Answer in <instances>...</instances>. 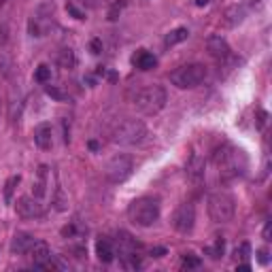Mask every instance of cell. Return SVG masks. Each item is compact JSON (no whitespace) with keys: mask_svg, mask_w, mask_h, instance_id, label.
Instances as JSON below:
<instances>
[{"mask_svg":"<svg viewBox=\"0 0 272 272\" xmlns=\"http://www.w3.org/2000/svg\"><path fill=\"white\" fill-rule=\"evenodd\" d=\"M215 166L219 168V175L223 179H234V177H240L244 168H247V158L240 149H234L230 145H225L219 151H215L213 156Z\"/></svg>","mask_w":272,"mask_h":272,"instance_id":"cell-1","label":"cell"},{"mask_svg":"<svg viewBox=\"0 0 272 272\" xmlns=\"http://www.w3.org/2000/svg\"><path fill=\"white\" fill-rule=\"evenodd\" d=\"M145 136H147V125L141 119H123L113 128L111 141L119 147H134L145 141Z\"/></svg>","mask_w":272,"mask_h":272,"instance_id":"cell-2","label":"cell"},{"mask_svg":"<svg viewBox=\"0 0 272 272\" xmlns=\"http://www.w3.org/2000/svg\"><path fill=\"white\" fill-rule=\"evenodd\" d=\"M128 219L139 228H149L160 219V202L156 198H136L128 206Z\"/></svg>","mask_w":272,"mask_h":272,"instance_id":"cell-3","label":"cell"},{"mask_svg":"<svg viewBox=\"0 0 272 272\" xmlns=\"http://www.w3.org/2000/svg\"><path fill=\"white\" fill-rule=\"evenodd\" d=\"M166 102H168V96L162 85H149L134 96V106L143 115H158L166 106Z\"/></svg>","mask_w":272,"mask_h":272,"instance_id":"cell-4","label":"cell"},{"mask_svg":"<svg viewBox=\"0 0 272 272\" xmlns=\"http://www.w3.org/2000/svg\"><path fill=\"white\" fill-rule=\"evenodd\" d=\"M204 79H206V66L204 64H185V66H179L177 70L170 72L172 85H177L179 89L198 87Z\"/></svg>","mask_w":272,"mask_h":272,"instance_id":"cell-5","label":"cell"},{"mask_svg":"<svg viewBox=\"0 0 272 272\" xmlns=\"http://www.w3.org/2000/svg\"><path fill=\"white\" fill-rule=\"evenodd\" d=\"M234 198L228 192H215L208 196V215L215 223H228L234 217Z\"/></svg>","mask_w":272,"mask_h":272,"instance_id":"cell-6","label":"cell"},{"mask_svg":"<svg viewBox=\"0 0 272 272\" xmlns=\"http://www.w3.org/2000/svg\"><path fill=\"white\" fill-rule=\"evenodd\" d=\"M132 170H134V162L130 156L125 153H117L111 160L106 162L104 166V177L111 181V183H125L130 177H132Z\"/></svg>","mask_w":272,"mask_h":272,"instance_id":"cell-7","label":"cell"},{"mask_svg":"<svg viewBox=\"0 0 272 272\" xmlns=\"http://www.w3.org/2000/svg\"><path fill=\"white\" fill-rule=\"evenodd\" d=\"M172 225H175V230L181 232V234H189L194 230L196 225V208L192 202H183L181 204L175 215H172Z\"/></svg>","mask_w":272,"mask_h":272,"instance_id":"cell-8","label":"cell"},{"mask_svg":"<svg viewBox=\"0 0 272 272\" xmlns=\"http://www.w3.org/2000/svg\"><path fill=\"white\" fill-rule=\"evenodd\" d=\"M15 211L22 219H36V217H43V204L39 202V198L22 196L15 202Z\"/></svg>","mask_w":272,"mask_h":272,"instance_id":"cell-9","label":"cell"},{"mask_svg":"<svg viewBox=\"0 0 272 272\" xmlns=\"http://www.w3.org/2000/svg\"><path fill=\"white\" fill-rule=\"evenodd\" d=\"M206 51L211 53V56H213L215 60H219V62L232 58V49H230L228 41H225L223 36H217V34H215V36H211V39L206 41Z\"/></svg>","mask_w":272,"mask_h":272,"instance_id":"cell-10","label":"cell"},{"mask_svg":"<svg viewBox=\"0 0 272 272\" xmlns=\"http://www.w3.org/2000/svg\"><path fill=\"white\" fill-rule=\"evenodd\" d=\"M34 143H36V147L43 149V151H47V149L53 147V128H51V123H39L36 125Z\"/></svg>","mask_w":272,"mask_h":272,"instance_id":"cell-11","label":"cell"},{"mask_svg":"<svg viewBox=\"0 0 272 272\" xmlns=\"http://www.w3.org/2000/svg\"><path fill=\"white\" fill-rule=\"evenodd\" d=\"M244 17H247V7L244 5H232L228 11L223 13L221 24L225 26V28H236L238 24L244 22Z\"/></svg>","mask_w":272,"mask_h":272,"instance_id":"cell-12","label":"cell"},{"mask_svg":"<svg viewBox=\"0 0 272 272\" xmlns=\"http://www.w3.org/2000/svg\"><path fill=\"white\" fill-rule=\"evenodd\" d=\"M204 168H206V164H204V158H200L198 153H194L192 158H189V162H187V179L189 181H194V183H198V181H202V177H204Z\"/></svg>","mask_w":272,"mask_h":272,"instance_id":"cell-13","label":"cell"},{"mask_svg":"<svg viewBox=\"0 0 272 272\" xmlns=\"http://www.w3.org/2000/svg\"><path fill=\"white\" fill-rule=\"evenodd\" d=\"M32 244H34V238L30 236V234L20 232V234H15L13 240H11V253H15V255H26Z\"/></svg>","mask_w":272,"mask_h":272,"instance_id":"cell-14","label":"cell"},{"mask_svg":"<svg viewBox=\"0 0 272 272\" xmlns=\"http://www.w3.org/2000/svg\"><path fill=\"white\" fill-rule=\"evenodd\" d=\"M30 257L34 261V266H41L45 264L49 257H51V249H49V244L47 242H43V240H34V244L30 247Z\"/></svg>","mask_w":272,"mask_h":272,"instance_id":"cell-15","label":"cell"},{"mask_svg":"<svg viewBox=\"0 0 272 272\" xmlns=\"http://www.w3.org/2000/svg\"><path fill=\"white\" fill-rule=\"evenodd\" d=\"M132 62H134V66L141 68V70H151V68H156V64H158L156 56L149 53V51H145V49H141L139 53H136V56L132 58Z\"/></svg>","mask_w":272,"mask_h":272,"instance_id":"cell-16","label":"cell"},{"mask_svg":"<svg viewBox=\"0 0 272 272\" xmlns=\"http://www.w3.org/2000/svg\"><path fill=\"white\" fill-rule=\"evenodd\" d=\"M96 255L98 259L102 261V264H111V261L115 259V251H113V244L108 242V240H98L96 242Z\"/></svg>","mask_w":272,"mask_h":272,"instance_id":"cell-17","label":"cell"},{"mask_svg":"<svg viewBox=\"0 0 272 272\" xmlns=\"http://www.w3.org/2000/svg\"><path fill=\"white\" fill-rule=\"evenodd\" d=\"M187 36H189V30L187 28H175L172 32H168V36H166V45L168 47H172V45H179V43H183V41H187Z\"/></svg>","mask_w":272,"mask_h":272,"instance_id":"cell-18","label":"cell"},{"mask_svg":"<svg viewBox=\"0 0 272 272\" xmlns=\"http://www.w3.org/2000/svg\"><path fill=\"white\" fill-rule=\"evenodd\" d=\"M60 66L62 68H75L77 66V58H75V51L72 49H62L60 51Z\"/></svg>","mask_w":272,"mask_h":272,"instance_id":"cell-19","label":"cell"},{"mask_svg":"<svg viewBox=\"0 0 272 272\" xmlns=\"http://www.w3.org/2000/svg\"><path fill=\"white\" fill-rule=\"evenodd\" d=\"M39 268H45V270H68V264L60 255H51L45 264H41Z\"/></svg>","mask_w":272,"mask_h":272,"instance_id":"cell-20","label":"cell"},{"mask_svg":"<svg viewBox=\"0 0 272 272\" xmlns=\"http://www.w3.org/2000/svg\"><path fill=\"white\" fill-rule=\"evenodd\" d=\"M20 185V175H15V177H9V181L5 183V202L7 204H11L13 202V192H15V187Z\"/></svg>","mask_w":272,"mask_h":272,"instance_id":"cell-21","label":"cell"},{"mask_svg":"<svg viewBox=\"0 0 272 272\" xmlns=\"http://www.w3.org/2000/svg\"><path fill=\"white\" fill-rule=\"evenodd\" d=\"M11 72H13V62H11V58H9L7 53L0 51V79L11 77Z\"/></svg>","mask_w":272,"mask_h":272,"instance_id":"cell-22","label":"cell"},{"mask_svg":"<svg viewBox=\"0 0 272 272\" xmlns=\"http://www.w3.org/2000/svg\"><path fill=\"white\" fill-rule=\"evenodd\" d=\"M34 79L39 81V83H49V81H51V68L47 64H41L39 68L34 70Z\"/></svg>","mask_w":272,"mask_h":272,"instance_id":"cell-23","label":"cell"},{"mask_svg":"<svg viewBox=\"0 0 272 272\" xmlns=\"http://www.w3.org/2000/svg\"><path fill=\"white\" fill-rule=\"evenodd\" d=\"M223 249H225L223 238H217L213 247H206V255H211L213 259H219V257L223 255Z\"/></svg>","mask_w":272,"mask_h":272,"instance_id":"cell-24","label":"cell"},{"mask_svg":"<svg viewBox=\"0 0 272 272\" xmlns=\"http://www.w3.org/2000/svg\"><path fill=\"white\" fill-rule=\"evenodd\" d=\"M45 92H47V96H51L53 100H58V102H64L66 98H68V94L62 92V89L56 87V85H47V87H45Z\"/></svg>","mask_w":272,"mask_h":272,"instance_id":"cell-25","label":"cell"},{"mask_svg":"<svg viewBox=\"0 0 272 272\" xmlns=\"http://www.w3.org/2000/svg\"><path fill=\"white\" fill-rule=\"evenodd\" d=\"M236 255H238L240 259H247V257L251 255V244H249V242H242L240 247L236 249Z\"/></svg>","mask_w":272,"mask_h":272,"instance_id":"cell-26","label":"cell"},{"mask_svg":"<svg viewBox=\"0 0 272 272\" xmlns=\"http://www.w3.org/2000/svg\"><path fill=\"white\" fill-rule=\"evenodd\" d=\"M66 11L72 15V17H75V20H85V15H83V11H81V9H77L75 5H72V3H68L66 5Z\"/></svg>","mask_w":272,"mask_h":272,"instance_id":"cell-27","label":"cell"},{"mask_svg":"<svg viewBox=\"0 0 272 272\" xmlns=\"http://www.w3.org/2000/svg\"><path fill=\"white\" fill-rule=\"evenodd\" d=\"M183 266H185V268H198V266H200V257L187 255V257L183 259Z\"/></svg>","mask_w":272,"mask_h":272,"instance_id":"cell-28","label":"cell"},{"mask_svg":"<svg viewBox=\"0 0 272 272\" xmlns=\"http://www.w3.org/2000/svg\"><path fill=\"white\" fill-rule=\"evenodd\" d=\"M123 5H125V3H115L113 9L108 11V20H117V13L121 11V7H123Z\"/></svg>","mask_w":272,"mask_h":272,"instance_id":"cell-29","label":"cell"},{"mask_svg":"<svg viewBox=\"0 0 272 272\" xmlns=\"http://www.w3.org/2000/svg\"><path fill=\"white\" fill-rule=\"evenodd\" d=\"M257 259H259V264H268V261H270V253L266 251V249H261V251H257Z\"/></svg>","mask_w":272,"mask_h":272,"instance_id":"cell-30","label":"cell"},{"mask_svg":"<svg viewBox=\"0 0 272 272\" xmlns=\"http://www.w3.org/2000/svg\"><path fill=\"white\" fill-rule=\"evenodd\" d=\"M89 47H92V53H96V56H98V53L102 51V41L100 39H94L92 43H89Z\"/></svg>","mask_w":272,"mask_h":272,"instance_id":"cell-31","label":"cell"},{"mask_svg":"<svg viewBox=\"0 0 272 272\" xmlns=\"http://www.w3.org/2000/svg\"><path fill=\"white\" fill-rule=\"evenodd\" d=\"M9 41V28H7V24L0 26V45H7Z\"/></svg>","mask_w":272,"mask_h":272,"instance_id":"cell-32","label":"cell"},{"mask_svg":"<svg viewBox=\"0 0 272 272\" xmlns=\"http://www.w3.org/2000/svg\"><path fill=\"white\" fill-rule=\"evenodd\" d=\"M264 240H266V242L272 240V223H270V221L266 223V228H264Z\"/></svg>","mask_w":272,"mask_h":272,"instance_id":"cell-33","label":"cell"},{"mask_svg":"<svg viewBox=\"0 0 272 272\" xmlns=\"http://www.w3.org/2000/svg\"><path fill=\"white\" fill-rule=\"evenodd\" d=\"M151 255L153 257H162V255H166V249L164 247H156V249L151 251Z\"/></svg>","mask_w":272,"mask_h":272,"instance_id":"cell-34","label":"cell"},{"mask_svg":"<svg viewBox=\"0 0 272 272\" xmlns=\"http://www.w3.org/2000/svg\"><path fill=\"white\" fill-rule=\"evenodd\" d=\"M62 234H64V236H72V234H75V228H72V225H68V228L62 230Z\"/></svg>","mask_w":272,"mask_h":272,"instance_id":"cell-35","label":"cell"},{"mask_svg":"<svg viewBox=\"0 0 272 272\" xmlns=\"http://www.w3.org/2000/svg\"><path fill=\"white\" fill-rule=\"evenodd\" d=\"M81 5H87V7H96V0H79Z\"/></svg>","mask_w":272,"mask_h":272,"instance_id":"cell-36","label":"cell"},{"mask_svg":"<svg viewBox=\"0 0 272 272\" xmlns=\"http://www.w3.org/2000/svg\"><path fill=\"white\" fill-rule=\"evenodd\" d=\"M211 0H196V7H206Z\"/></svg>","mask_w":272,"mask_h":272,"instance_id":"cell-37","label":"cell"},{"mask_svg":"<svg viewBox=\"0 0 272 272\" xmlns=\"http://www.w3.org/2000/svg\"><path fill=\"white\" fill-rule=\"evenodd\" d=\"M89 149H92V151H98V143H96V141H89Z\"/></svg>","mask_w":272,"mask_h":272,"instance_id":"cell-38","label":"cell"},{"mask_svg":"<svg viewBox=\"0 0 272 272\" xmlns=\"http://www.w3.org/2000/svg\"><path fill=\"white\" fill-rule=\"evenodd\" d=\"M238 270H242V272H247V270H251V266H249V264H242V266H238Z\"/></svg>","mask_w":272,"mask_h":272,"instance_id":"cell-39","label":"cell"},{"mask_svg":"<svg viewBox=\"0 0 272 272\" xmlns=\"http://www.w3.org/2000/svg\"><path fill=\"white\" fill-rule=\"evenodd\" d=\"M0 115H3V98H0Z\"/></svg>","mask_w":272,"mask_h":272,"instance_id":"cell-40","label":"cell"},{"mask_svg":"<svg viewBox=\"0 0 272 272\" xmlns=\"http://www.w3.org/2000/svg\"><path fill=\"white\" fill-rule=\"evenodd\" d=\"M5 3H7V0H0V7H3V5H5Z\"/></svg>","mask_w":272,"mask_h":272,"instance_id":"cell-41","label":"cell"},{"mask_svg":"<svg viewBox=\"0 0 272 272\" xmlns=\"http://www.w3.org/2000/svg\"><path fill=\"white\" fill-rule=\"evenodd\" d=\"M249 3H259V0H249Z\"/></svg>","mask_w":272,"mask_h":272,"instance_id":"cell-42","label":"cell"}]
</instances>
